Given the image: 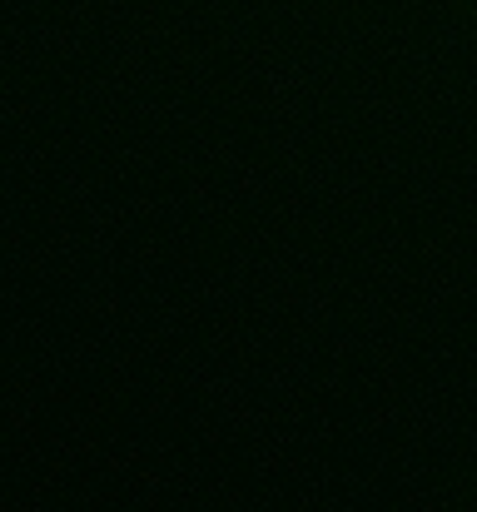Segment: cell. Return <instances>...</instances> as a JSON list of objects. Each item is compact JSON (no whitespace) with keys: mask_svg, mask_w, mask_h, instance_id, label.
Instances as JSON below:
<instances>
[{"mask_svg":"<svg viewBox=\"0 0 477 512\" xmlns=\"http://www.w3.org/2000/svg\"><path fill=\"white\" fill-rule=\"evenodd\" d=\"M458 5H463V15H468V20H477V0H458Z\"/></svg>","mask_w":477,"mask_h":512,"instance_id":"obj_1","label":"cell"},{"mask_svg":"<svg viewBox=\"0 0 477 512\" xmlns=\"http://www.w3.org/2000/svg\"><path fill=\"white\" fill-rule=\"evenodd\" d=\"M473 498H477V483H473Z\"/></svg>","mask_w":477,"mask_h":512,"instance_id":"obj_2","label":"cell"}]
</instances>
